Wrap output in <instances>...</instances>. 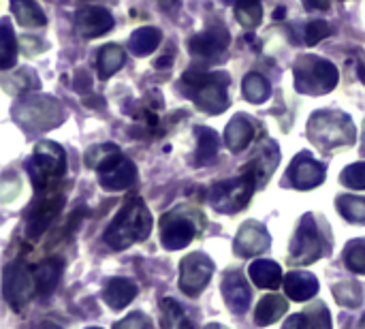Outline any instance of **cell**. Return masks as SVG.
<instances>
[{
	"label": "cell",
	"mask_w": 365,
	"mask_h": 329,
	"mask_svg": "<svg viewBox=\"0 0 365 329\" xmlns=\"http://www.w3.org/2000/svg\"><path fill=\"white\" fill-rule=\"evenodd\" d=\"M150 229H152V216L145 203L141 201V197H130L107 227L105 244L115 250H124L137 242H143L150 236Z\"/></svg>",
	"instance_id": "obj_1"
},
{
	"label": "cell",
	"mask_w": 365,
	"mask_h": 329,
	"mask_svg": "<svg viewBox=\"0 0 365 329\" xmlns=\"http://www.w3.org/2000/svg\"><path fill=\"white\" fill-rule=\"evenodd\" d=\"M182 86L195 105L205 113H222L229 107L227 86L229 77L225 73H203V71H186L182 77Z\"/></svg>",
	"instance_id": "obj_2"
},
{
	"label": "cell",
	"mask_w": 365,
	"mask_h": 329,
	"mask_svg": "<svg viewBox=\"0 0 365 329\" xmlns=\"http://www.w3.org/2000/svg\"><path fill=\"white\" fill-rule=\"evenodd\" d=\"M308 137L321 150H334V148L353 146L357 139V133L346 113L317 111L308 122Z\"/></svg>",
	"instance_id": "obj_3"
},
{
	"label": "cell",
	"mask_w": 365,
	"mask_h": 329,
	"mask_svg": "<svg viewBox=\"0 0 365 329\" xmlns=\"http://www.w3.org/2000/svg\"><path fill=\"white\" fill-rule=\"evenodd\" d=\"M30 178H32V186L43 195V193H51L56 182H60V178L66 171V154L58 143L51 141H41L34 148V154L30 158Z\"/></svg>",
	"instance_id": "obj_4"
},
{
	"label": "cell",
	"mask_w": 365,
	"mask_h": 329,
	"mask_svg": "<svg viewBox=\"0 0 365 329\" xmlns=\"http://www.w3.org/2000/svg\"><path fill=\"white\" fill-rule=\"evenodd\" d=\"M15 120L30 133H43L62 124L64 109L51 96L30 94L15 107Z\"/></svg>",
	"instance_id": "obj_5"
},
{
	"label": "cell",
	"mask_w": 365,
	"mask_h": 329,
	"mask_svg": "<svg viewBox=\"0 0 365 329\" xmlns=\"http://www.w3.org/2000/svg\"><path fill=\"white\" fill-rule=\"evenodd\" d=\"M295 88L304 94H325L338 86V69L323 58L317 56H302L293 69Z\"/></svg>",
	"instance_id": "obj_6"
},
{
	"label": "cell",
	"mask_w": 365,
	"mask_h": 329,
	"mask_svg": "<svg viewBox=\"0 0 365 329\" xmlns=\"http://www.w3.org/2000/svg\"><path fill=\"white\" fill-rule=\"evenodd\" d=\"M203 229V218L199 212L195 210H186V208H180V210H173L169 214L163 216L160 221V240H163V246L167 250H180V248H186L197 231Z\"/></svg>",
	"instance_id": "obj_7"
},
{
	"label": "cell",
	"mask_w": 365,
	"mask_h": 329,
	"mask_svg": "<svg viewBox=\"0 0 365 329\" xmlns=\"http://www.w3.org/2000/svg\"><path fill=\"white\" fill-rule=\"evenodd\" d=\"M255 188H257V180L248 171H244L242 178L237 180H227V182L216 184L210 191V201L218 212L233 214V212H240L248 203Z\"/></svg>",
	"instance_id": "obj_8"
},
{
	"label": "cell",
	"mask_w": 365,
	"mask_h": 329,
	"mask_svg": "<svg viewBox=\"0 0 365 329\" xmlns=\"http://www.w3.org/2000/svg\"><path fill=\"white\" fill-rule=\"evenodd\" d=\"M325 240L312 214H306L291 242V263L306 265L325 255Z\"/></svg>",
	"instance_id": "obj_9"
},
{
	"label": "cell",
	"mask_w": 365,
	"mask_h": 329,
	"mask_svg": "<svg viewBox=\"0 0 365 329\" xmlns=\"http://www.w3.org/2000/svg\"><path fill=\"white\" fill-rule=\"evenodd\" d=\"M214 274V263L201 255V253H192L182 261V270H180V287L186 295L197 298L210 283Z\"/></svg>",
	"instance_id": "obj_10"
},
{
	"label": "cell",
	"mask_w": 365,
	"mask_h": 329,
	"mask_svg": "<svg viewBox=\"0 0 365 329\" xmlns=\"http://www.w3.org/2000/svg\"><path fill=\"white\" fill-rule=\"evenodd\" d=\"M137 180V169L135 165L124 158L120 152L113 154L111 158H107L101 167H98V182L105 191H124L128 188L133 182Z\"/></svg>",
	"instance_id": "obj_11"
},
{
	"label": "cell",
	"mask_w": 365,
	"mask_h": 329,
	"mask_svg": "<svg viewBox=\"0 0 365 329\" xmlns=\"http://www.w3.org/2000/svg\"><path fill=\"white\" fill-rule=\"evenodd\" d=\"M34 293H36L34 274H30L24 265H9L4 272V295L11 302V306L15 310L26 306Z\"/></svg>",
	"instance_id": "obj_12"
},
{
	"label": "cell",
	"mask_w": 365,
	"mask_h": 329,
	"mask_svg": "<svg viewBox=\"0 0 365 329\" xmlns=\"http://www.w3.org/2000/svg\"><path fill=\"white\" fill-rule=\"evenodd\" d=\"M62 210V195L58 193H47L43 199H38V203L32 208L30 212V218H28V238L30 240H36L41 238L49 225L53 223V218L58 216V212Z\"/></svg>",
	"instance_id": "obj_13"
},
{
	"label": "cell",
	"mask_w": 365,
	"mask_h": 329,
	"mask_svg": "<svg viewBox=\"0 0 365 329\" xmlns=\"http://www.w3.org/2000/svg\"><path fill=\"white\" fill-rule=\"evenodd\" d=\"M75 28L83 39H96L113 28V17L103 6H81L75 15Z\"/></svg>",
	"instance_id": "obj_14"
},
{
	"label": "cell",
	"mask_w": 365,
	"mask_h": 329,
	"mask_svg": "<svg viewBox=\"0 0 365 329\" xmlns=\"http://www.w3.org/2000/svg\"><path fill=\"white\" fill-rule=\"evenodd\" d=\"M289 180L295 188L299 191H310L317 188L323 180H325V167L314 161L310 154H299L293 165L289 167Z\"/></svg>",
	"instance_id": "obj_15"
},
{
	"label": "cell",
	"mask_w": 365,
	"mask_h": 329,
	"mask_svg": "<svg viewBox=\"0 0 365 329\" xmlns=\"http://www.w3.org/2000/svg\"><path fill=\"white\" fill-rule=\"evenodd\" d=\"M190 51L197 56V58H203V60H214L218 58L227 45H229V32L225 30V26L220 28H210L205 32H199L190 39Z\"/></svg>",
	"instance_id": "obj_16"
},
{
	"label": "cell",
	"mask_w": 365,
	"mask_h": 329,
	"mask_svg": "<svg viewBox=\"0 0 365 329\" xmlns=\"http://www.w3.org/2000/svg\"><path fill=\"white\" fill-rule=\"evenodd\" d=\"M269 248V233L259 223H244L235 238V253L242 257H252Z\"/></svg>",
	"instance_id": "obj_17"
},
{
	"label": "cell",
	"mask_w": 365,
	"mask_h": 329,
	"mask_svg": "<svg viewBox=\"0 0 365 329\" xmlns=\"http://www.w3.org/2000/svg\"><path fill=\"white\" fill-rule=\"evenodd\" d=\"M278 161H280V152H278V146L267 141L265 146L259 148L257 156L248 163V167L244 171H248L255 180H257V186H263L269 176L276 171L278 167Z\"/></svg>",
	"instance_id": "obj_18"
},
{
	"label": "cell",
	"mask_w": 365,
	"mask_h": 329,
	"mask_svg": "<svg viewBox=\"0 0 365 329\" xmlns=\"http://www.w3.org/2000/svg\"><path fill=\"white\" fill-rule=\"evenodd\" d=\"M222 295L227 300V306L242 315L246 313V308L250 306V289L244 283V278L237 272H229L222 280Z\"/></svg>",
	"instance_id": "obj_19"
},
{
	"label": "cell",
	"mask_w": 365,
	"mask_h": 329,
	"mask_svg": "<svg viewBox=\"0 0 365 329\" xmlns=\"http://www.w3.org/2000/svg\"><path fill=\"white\" fill-rule=\"evenodd\" d=\"M255 139V124L246 116H235L225 131V143L231 152L246 150Z\"/></svg>",
	"instance_id": "obj_20"
},
{
	"label": "cell",
	"mask_w": 365,
	"mask_h": 329,
	"mask_svg": "<svg viewBox=\"0 0 365 329\" xmlns=\"http://www.w3.org/2000/svg\"><path fill=\"white\" fill-rule=\"evenodd\" d=\"M287 295L295 302H308L319 293V283L308 272H291L284 280Z\"/></svg>",
	"instance_id": "obj_21"
},
{
	"label": "cell",
	"mask_w": 365,
	"mask_h": 329,
	"mask_svg": "<svg viewBox=\"0 0 365 329\" xmlns=\"http://www.w3.org/2000/svg\"><path fill=\"white\" fill-rule=\"evenodd\" d=\"M137 295V285H133L126 278H111L103 291V300L113 308L120 310L124 306H128L133 302V298Z\"/></svg>",
	"instance_id": "obj_22"
},
{
	"label": "cell",
	"mask_w": 365,
	"mask_h": 329,
	"mask_svg": "<svg viewBox=\"0 0 365 329\" xmlns=\"http://www.w3.org/2000/svg\"><path fill=\"white\" fill-rule=\"evenodd\" d=\"M250 278L261 289H276L282 283V270L274 261H255L250 265Z\"/></svg>",
	"instance_id": "obj_23"
},
{
	"label": "cell",
	"mask_w": 365,
	"mask_h": 329,
	"mask_svg": "<svg viewBox=\"0 0 365 329\" xmlns=\"http://www.w3.org/2000/svg\"><path fill=\"white\" fill-rule=\"evenodd\" d=\"M11 9H13L17 24L24 28H38L47 24L45 13L38 9L34 0H11Z\"/></svg>",
	"instance_id": "obj_24"
},
{
	"label": "cell",
	"mask_w": 365,
	"mask_h": 329,
	"mask_svg": "<svg viewBox=\"0 0 365 329\" xmlns=\"http://www.w3.org/2000/svg\"><path fill=\"white\" fill-rule=\"evenodd\" d=\"M289 304L280 298V295H267L259 302L257 306V313H255V323L265 328V325H272L276 323L284 313H287Z\"/></svg>",
	"instance_id": "obj_25"
},
{
	"label": "cell",
	"mask_w": 365,
	"mask_h": 329,
	"mask_svg": "<svg viewBox=\"0 0 365 329\" xmlns=\"http://www.w3.org/2000/svg\"><path fill=\"white\" fill-rule=\"evenodd\" d=\"M163 41V32L154 26L137 28L130 36V51L135 56H150Z\"/></svg>",
	"instance_id": "obj_26"
},
{
	"label": "cell",
	"mask_w": 365,
	"mask_h": 329,
	"mask_svg": "<svg viewBox=\"0 0 365 329\" xmlns=\"http://www.w3.org/2000/svg\"><path fill=\"white\" fill-rule=\"evenodd\" d=\"M34 283H36V293H51L56 283L60 280L62 274V261L60 259H49L45 263H41L34 272Z\"/></svg>",
	"instance_id": "obj_27"
},
{
	"label": "cell",
	"mask_w": 365,
	"mask_h": 329,
	"mask_svg": "<svg viewBox=\"0 0 365 329\" xmlns=\"http://www.w3.org/2000/svg\"><path fill=\"white\" fill-rule=\"evenodd\" d=\"M124 66V49L115 43L105 45L98 51V75L101 79H109Z\"/></svg>",
	"instance_id": "obj_28"
},
{
	"label": "cell",
	"mask_w": 365,
	"mask_h": 329,
	"mask_svg": "<svg viewBox=\"0 0 365 329\" xmlns=\"http://www.w3.org/2000/svg\"><path fill=\"white\" fill-rule=\"evenodd\" d=\"M220 148V137L212 131V128H197V154H195V163L197 167L207 165Z\"/></svg>",
	"instance_id": "obj_29"
},
{
	"label": "cell",
	"mask_w": 365,
	"mask_h": 329,
	"mask_svg": "<svg viewBox=\"0 0 365 329\" xmlns=\"http://www.w3.org/2000/svg\"><path fill=\"white\" fill-rule=\"evenodd\" d=\"M242 92H244V96H246L250 103L261 105V103H265V101L269 98L272 88H269V81H267L261 73H248V75L244 77Z\"/></svg>",
	"instance_id": "obj_30"
},
{
	"label": "cell",
	"mask_w": 365,
	"mask_h": 329,
	"mask_svg": "<svg viewBox=\"0 0 365 329\" xmlns=\"http://www.w3.org/2000/svg\"><path fill=\"white\" fill-rule=\"evenodd\" d=\"M235 19L240 21V26L252 30L261 24L263 19V6L259 0H237L235 4Z\"/></svg>",
	"instance_id": "obj_31"
},
{
	"label": "cell",
	"mask_w": 365,
	"mask_h": 329,
	"mask_svg": "<svg viewBox=\"0 0 365 329\" xmlns=\"http://www.w3.org/2000/svg\"><path fill=\"white\" fill-rule=\"evenodd\" d=\"M17 60V39L9 26V21H2V34H0V66L6 71Z\"/></svg>",
	"instance_id": "obj_32"
},
{
	"label": "cell",
	"mask_w": 365,
	"mask_h": 329,
	"mask_svg": "<svg viewBox=\"0 0 365 329\" xmlns=\"http://www.w3.org/2000/svg\"><path fill=\"white\" fill-rule=\"evenodd\" d=\"M160 313H163V328L165 329H190L182 306L175 300H169V298L163 300Z\"/></svg>",
	"instance_id": "obj_33"
},
{
	"label": "cell",
	"mask_w": 365,
	"mask_h": 329,
	"mask_svg": "<svg viewBox=\"0 0 365 329\" xmlns=\"http://www.w3.org/2000/svg\"><path fill=\"white\" fill-rule=\"evenodd\" d=\"M13 83H15V88L11 90V94H15V96H21V94H26V92H32V90L38 88L36 75H34L32 71H28V69H21V71H17L15 75L6 77V79H4V90L11 88Z\"/></svg>",
	"instance_id": "obj_34"
},
{
	"label": "cell",
	"mask_w": 365,
	"mask_h": 329,
	"mask_svg": "<svg viewBox=\"0 0 365 329\" xmlns=\"http://www.w3.org/2000/svg\"><path fill=\"white\" fill-rule=\"evenodd\" d=\"M340 214L351 223H365V199L364 197H340L338 199Z\"/></svg>",
	"instance_id": "obj_35"
},
{
	"label": "cell",
	"mask_w": 365,
	"mask_h": 329,
	"mask_svg": "<svg viewBox=\"0 0 365 329\" xmlns=\"http://www.w3.org/2000/svg\"><path fill=\"white\" fill-rule=\"evenodd\" d=\"M334 295H336L338 304L349 306V308H355L364 300V291L355 283H340V285H336L334 287Z\"/></svg>",
	"instance_id": "obj_36"
},
{
	"label": "cell",
	"mask_w": 365,
	"mask_h": 329,
	"mask_svg": "<svg viewBox=\"0 0 365 329\" xmlns=\"http://www.w3.org/2000/svg\"><path fill=\"white\" fill-rule=\"evenodd\" d=\"M304 325H306V329H331L329 310L323 304L308 306V310L304 315Z\"/></svg>",
	"instance_id": "obj_37"
},
{
	"label": "cell",
	"mask_w": 365,
	"mask_h": 329,
	"mask_svg": "<svg viewBox=\"0 0 365 329\" xmlns=\"http://www.w3.org/2000/svg\"><path fill=\"white\" fill-rule=\"evenodd\" d=\"M344 263L357 274H365V240H355L346 246Z\"/></svg>",
	"instance_id": "obj_38"
},
{
	"label": "cell",
	"mask_w": 365,
	"mask_h": 329,
	"mask_svg": "<svg viewBox=\"0 0 365 329\" xmlns=\"http://www.w3.org/2000/svg\"><path fill=\"white\" fill-rule=\"evenodd\" d=\"M342 184L355 191H365V163H355L346 167L340 176Z\"/></svg>",
	"instance_id": "obj_39"
},
{
	"label": "cell",
	"mask_w": 365,
	"mask_h": 329,
	"mask_svg": "<svg viewBox=\"0 0 365 329\" xmlns=\"http://www.w3.org/2000/svg\"><path fill=\"white\" fill-rule=\"evenodd\" d=\"M120 150L113 146V143H105V146H94V148H90V152L86 154V163H88V167H92V169H98L107 158H111L113 154H118Z\"/></svg>",
	"instance_id": "obj_40"
},
{
	"label": "cell",
	"mask_w": 365,
	"mask_h": 329,
	"mask_svg": "<svg viewBox=\"0 0 365 329\" xmlns=\"http://www.w3.org/2000/svg\"><path fill=\"white\" fill-rule=\"evenodd\" d=\"M331 34V28H329V24L327 21H323V19H314V21H310L308 26H306V43L308 45H317V43H321L325 36H329Z\"/></svg>",
	"instance_id": "obj_41"
},
{
	"label": "cell",
	"mask_w": 365,
	"mask_h": 329,
	"mask_svg": "<svg viewBox=\"0 0 365 329\" xmlns=\"http://www.w3.org/2000/svg\"><path fill=\"white\" fill-rule=\"evenodd\" d=\"M19 49L26 54V56H36V54H41V51H45L47 49V45L43 43V41H38V39H32V36H21L19 39Z\"/></svg>",
	"instance_id": "obj_42"
},
{
	"label": "cell",
	"mask_w": 365,
	"mask_h": 329,
	"mask_svg": "<svg viewBox=\"0 0 365 329\" xmlns=\"http://www.w3.org/2000/svg\"><path fill=\"white\" fill-rule=\"evenodd\" d=\"M150 328V321H148V317L145 315H130V317H126L124 321H120L115 329H148Z\"/></svg>",
	"instance_id": "obj_43"
},
{
	"label": "cell",
	"mask_w": 365,
	"mask_h": 329,
	"mask_svg": "<svg viewBox=\"0 0 365 329\" xmlns=\"http://www.w3.org/2000/svg\"><path fill=\"white\" fill-rule=\"evenodd\" d=\"M73 86H75V90H77V92H81V94L86 96V90H90V88H92V79H90V75H88V73L79 71V73H77V79L73 81Z\"/></svg>",
	"instance_id": "obj_44"
},
{
	"label": "cell",
	"mask_w": 365,
	"mask_h": 329,
	"mask_svg": "<svg viewBox=\"0 0 365 329\" xmlns=\"http://www.w3.org/2000/svg\"><path fill=\"white\" fill-rule=\"evenodd\" d=\"M284 329H306V325H304V317H291L289 323L284 325Z\"/></svg>",
	"instance_id": "obj_45"
},
{
	"label": "cell",
	"mask_w": 365,
	"mask_h": 329,
	"mask_svg": "<svg viewBox=\"0 0 365 329\" xmlns=\"http://www.w3.org/2000/svg\"><path fill=\"white\" fill-rule=\"evenodd\" d=\"M308 2V6H312V9H329V0H306Z\"/></svg>",
	"instance_id": "obj_46"
},
{
	"label": "cell",
	"mask_w": 365,
	"mask_h": 329,
	"mask_svg": "<svg viewBox=\"0 0 365 329\" xmlns=\"http://www.w3.org/2000/svg\"><path fill=\"white\" fill-rule=\"evenodd\" d=\"M169 60H173V56H163V58L156 62V69H165V66H169V64H171Z\"/></svg>",
	"instance_id": "obj_47"
},
{
	"label": "cell",
	"mask_w": 365,
	"mask_h": 329,
	"mask_svg": "<svg viewBox=\"0 0 365 329\" xmlns=\"http://www.w3.org/2000/svg\"><path fill=\"white\" fill-rule=\"evenodd\" d=\"M357 73H359V77H361V81L365 83V66L364 64H359V69H357Z\"/></svg>",
	"instance_id": "obj_48"
},
{
	"label": "cell",
	"mask_w": 365,
	"mask_h": 329,
	"mask_svg": "<svg viewBox=\"0 0 365 329\" xmlns=\"http://www.w3.org/2000/svg\"><path fill=\"white\" fill-rule=\"evenodd\" d=\"M276 17H278V19H282V17H284V9H282V6H280V9H276Z\"/></svg>",
	"instance_id": "obj_49"
},
{
	"label": "cell",
	"mask_w": 365,
	"mask_h": 329,
	"mask_svg": "<svg viewBox=\"0 0 365 329\" xmlns=\"http://www.w3.org/2000/svg\"><path fill=\"white\" fill-rule=\"evenodd\" d=\"M158 2H160V4H167V6H169V4H173L175 0H158Z\"/></svg>",
	"instance_id": "obj_50"
},
{
	"label": "cell",
	"mask_w": 365,
	"mask_h": 329,
	"mask_svg": "<svg viewBox=\"0 0 365 329\" xmlns=\"http://www.w3.org/2000/svg\"><path fill=\"white\" fill-rule=\"evenodd\" d=\"M43 329H62V328H58V325H51V323H47V325H45Z\"/></svg>",
	"instance_id": "obj_51"
},
{
	"label": "cell",
	"mask_w": 365,
	"mask_h": 329,
	"mask_svg": "<svg viewBox=\"0 0 365 329\" xmlns=\"http://www.w3.org/2000/svg\"><path fill=\"white\" fill-rule=\"evenodd\" d=\"M207 329H222V328H220V325H210Z\"/></svg>",
	"instance_id": "obj_52"
},
{
	"label": "cell",
	"mask_w": 365,
	"mask_h": 329,
	"mask_svg": "<svg viewBox=\"0 0 365 329\" xmlns=\"http://www.w3.org/2000/svg\"><path fill=\"white\" fill-rule=\"evenodd\" d=\"M92 329H98V328H92Z\"/></svg>",
	"instance_id": "obj_53"
}]
</instances>
